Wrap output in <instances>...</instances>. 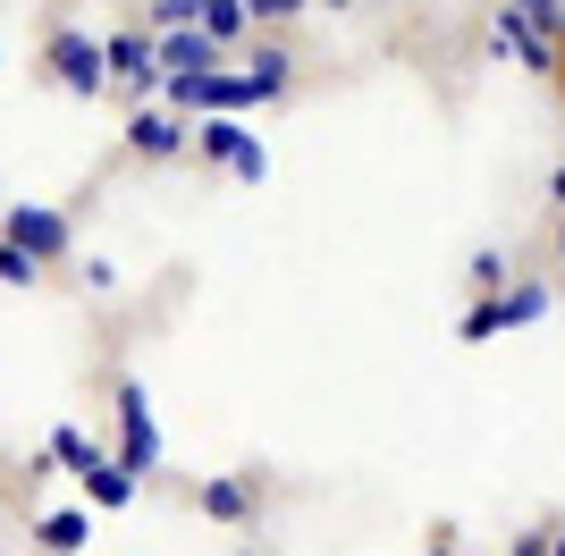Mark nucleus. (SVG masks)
<instances>
[{"mask_svg":"<svg viewBox=\"0 0 565 556\" xmlns=\"http://www.w3.org/2000/svg\"><path fill=\"white\" fill-rule=\"evenodd\" d=\"M254 76H262V85H270V93H287V76H296V68H287V51L270 43V51H254Z\"/></svg>","mask_w":565,"mask_h":556,"instance_id":"nucleus-15","label":"nucleus"},{"mask_svg":"<svg viewBox=\"0 0 565 556\" xmlns=\"http://www.w3.org/2000/svg\"><path fill=\"white\" fill-rule=\"evenodd\" d=\"M254 18H296V9H312V0H245Z\"/></svg>","mask_w":565,"mask_h":556,"instance_id":"nucleus-18","label":"nucleus"},{"mask_svg":"<svg viewBox=\"0 0 565 556\" xmlns=\"http://www.w3.org/2000/svg\"><path fill=\"white\" fill-rule=\"evenodd\" d=\"M76 481H85V498H94V506H127L143 472H127V463H118V456H94V463H85V472H76Z\"/></svg>","mask_w":565,"mask_h":556,"instance_id":"nucleus-7","label":"nucleus"},{"mask_svg":"<svg viewBox=\"0 0 565 556\" xmlns=\"http://www.w3.org/2000/svg\"><path fill=\"white\" fill-rule=\"evenodd\" d=\"M152 51H161V76H203V68H220V34H212L203 18H194V25H161V43H152Z\"/></svg>","mask_w":565,"mask_h":556,"instance_id":"nucleus-3","label":"nucleus"},{"mask_svg":"<svg viewBox=\"0 0 565 556\" xmlns=\"http://www.w3.org/2000/svg\"><path fill=\"white\" fill-rule=\"evenodd\" d=\"M0 228L18 236L25 254H43V261H68V220H60V211H43V203H18V211H0Z\"/></svg>","mask_w":565,"mask_h":556,"instance_id":"nucleus-4","label":"nucleus"},{"mask_svg":"<svg viewBox=\"0 0 565 556\" xmlns=\"http://www.w3.org/2000/svg\"><path fill=\"white\" fill-rule=\"evenodd\" d=\"M51 76H60L68 93H102V85H110V43L60 25V34H51Z\"/></svg>","mask_w":565,"mask_h":556,"instance_id":"nucleus-1","label":"nucleus"},{"mask_svg":"<svg viewBox=\"0 0 565 556\" xmlns=\"http://www.w3.org/2000/svg\"><path fill=\"white\" fill-rule=\"evenodd\" d=\"M548 556H565V539H557V548H548Z\"/></svg>","mask_w":565,"mask_h":556,"instance_id":"nucleus-21","label":"nucleus"},{"mask_svg":"<svg viewBox=\"0 0 565 556\" xmlns=\"http://www.w3.org/2000/svg\"><path fill=\"white\" fill-rule=\"evenodd\" d=\"M548 303H557V296H548L541 278H523V287L498 296V312H507V329H532V321H548Z\"/></svg>","mask_w":565,"mask_h":556,"instance_id":"nucleus-9","label":"nucleus"},{"mask_svg":"<svg viewBox=\"0 0 565 556\" xmlns=\"http://www.w3.org/2000/svg\"><path fill=\"white\" fill-rule=\"evenodd\" d=\"M34 270H43V254H25L18 236H0V287H34Z\"/></svg>","mask_w":565,"mask_h":556,"instance_id":"nucleus-12","label":"nucleus"},{"mask_svg":"<svg viewBox=\"0 0 565 556\" xmlns=\"http://www.w3.org/2000/svg\"><path fill=\"white\" fill-rule=\"evenodd\" d=\"M203 25H212L220 43H236V34L254 25V9H245V0H203Z\"/></svg>","mask_w":565,"mask_h":556,"instance_id":"nucleus-13","label":"nucleus"},{"mask_svg":"<svg viewBox=\"0 0 565 556\" xmlns=\"http://www.w3.org/2000/svg\"><path fill=\"white\" fill-rule=\"evenodd\" d=\"M203 514H212V523H245V514H254V481H212L203 489Z\"/></svg>","mask_w":565,"mask_h":556,"instance_id":"nucleus-11","label":"nucleus"},{"mask_svg":"<svg viewBox=\"0 0 565 556\" xmlns=\"http://www.w3.org/2000/svg\"><path fill=\"white\" fill-rule=\"evenodd\" d=\"M312 9H347V0H312Z\"/></svg>","mask_w":565,"mask_h":556,"instance_id":"nucleus-20","label":"nucleus"},{"mask_svg":"<svg viewBox=\"0 0 565 556\" xmlns=\"http://www.w3.org/2000/svg\"><path fill=\"white\" fill-rule=\"evenodd\" d=\"M194 152H203V161H220V169H228L236 152H245V127H236L228 110H212V118H194Z\"/></svg>","mask_w":565,"mask_h":556,"instance_id":"nucleus-8","label":"nucleus"},{"mask_svg":"<svg viewBox=\"0 0 565 556\" xmlns=\"http://www.w3.org/2000/svg\"><path fill=\"white\" fill-rule=\"evenodd\" d=\"M85 532H94L85 506H60V514H43V532H34V539H43L51 556H76V548H85Z\"/></svg>","mask_w":565,"mask_h":556,"instance_id":"nucleus-10","label":"nucleus"},{"mask_svg":"<svg viewBox=\"0 0 565 556\" xmlns=\"http://www.w3.org/2000/svg\"><path fill=\"white\" fill-rule=\"evenodd\" d=\"M118 463H127V472H152V463H161V430H152V405H143L136 379L118 388Z\"/></svg>","mask_w":565,"mask_h":556,"instance_id":"nucleus-2","label":"nucleus"},{"mask_svg":"<svg viewBox=\"0 0 565 556\" xmlns=\"http://www.w3.org/2000/svg\"><path fill=\"white\" fill-rule=\"evenodd\" d=\"M51 463H68V472H85V463H94V439L60 421V430H51Z\"/></svg>","mask_w":565,"mask_h":556,"instance_id":"nucleus-14","label":"nucleus"},{"mask_svg":"<svg viewBox=\"0 0 565 556\" xmlns=\"http://www.w3.org/2000/svg\"><path fill=\"white\" fill-rule=\"evenodd\" d=\"M203 18V0H152V25H194Z\"/></svg>","mask_w":565,"mask_h":556,"instance_id":"nucleus-17","label":"nucleus"},{"mask_svg":"<svg viewBox=\"0 0 565 556\" xmlns=\"http://www.w3.org/2000/svg\"><path fill=\"white\" fill-rule=\"evenodd\" d=\"M236 556H254V548H236Z\"/></svg>","mask_w":565,"mask_h":556,"instance_id":"nucleus-22","label":"nucleus"},{"mask_svg":"<svg viewBox=\"0 0 565 556\" xmlns=\"http://www.w3.org/2000/svg\"><path fill=\"white\" fill-rule=\"evenodd\" d=\"M515 9H532L541 25H557V18H565V0H515Z\"/></svg>","mask_w":565,"mask_h":556,"instance_id":"nucleus-19","label":"nucleus"},{"mask_svg":"<svg viewBox=\"0 0 565 556\" xmlns=\"http://www.w3.org/2000/svg\"><path fill=\"white\" fill-rule=\"evenodd\" d=\"M557 245H565V236H557Z\"/></svg>","mask_w":565,"mask_h":556,"instance_id":"nucleus-23","label":"nucleus"},{"mask_svg":"<svg viewBox=\"0 0 565 556\" xmlns=\"http://www.w3.org/2000/svg\"><path fill=\"white\" fill-rule=\"evenodd\" d=\"M110 85L152 93V85H161V51L143 43V34H110Z\"/></svg>","mask_w":565,"mask_h":556,"instance_id":"nucleus-6","label":"nucleus"},{"mask_svg":"<svg viewBox=\"0 0 565 556\" xmlns=\"http://www.w3.org/2000/svg\"><path fill=\"white\" fill-rule=\"evenodd\" d=\"M498 329H507V312H498V296H490V303H472V312H465V338H498Z\"/></svg>","mask_w":565,"mask_h":556,"instance_id":"nucleus-16","label":"nucleus"},{"mask_svg":"<svg viewBox=\"0 0 565 556\" xmlns=\"http://www.w3.org/2000/svg\"><path fill=\"white\" fill-rule=\"evenodd\" d=\"M127 143H136L143 161H169V152L194 143V127H186V110H136L127 118Z\"/></svg>","mask_w":565,"mask_h":556,"instance_id":"nucleus-5","label":"nucleus"}]
</instances>
